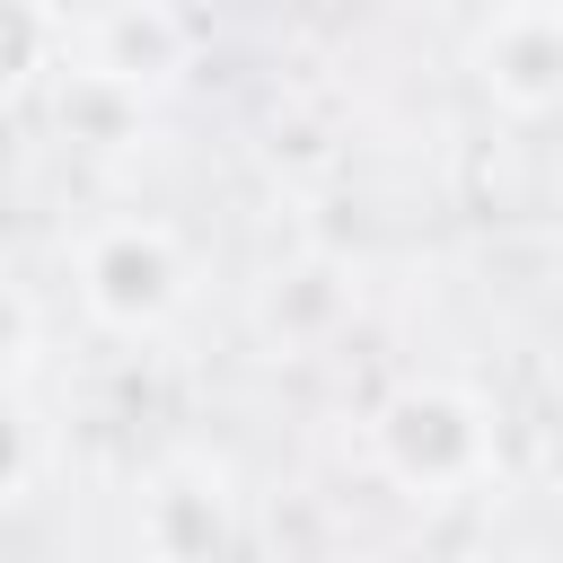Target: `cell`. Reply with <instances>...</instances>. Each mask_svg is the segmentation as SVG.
Masks as SVG:
<instances>
[{
	"instance_id": "obj_1",
	"label": "cell",
	"mask_w": 563,
	"mask_h": 563,
	"mask_svg": "<svg viewBox=\"0 0 563 563\" xmlns=\"http://www.w3.org/2000/svg\"><path fill=\"white\" fill-rule=\"evenodd\" d=\"M361 449L369 466L405 493V501H466L493 484L501 466V422L475 387L457 378H396L369 422H361Z\"/></svg>"
},
{
	"instance_id": "obj_2",
	"label": "cell",
	"mask_w": 563,
	"mask_h": 563,
	"mask_svg": "<svg viewBox=\"0 0 563 563\" xmlns=\"http://www.w3.org/2000/svg\"><path fill=\"white\" fill-rule=\"evenodd\" d=\"M194 282H202L194 273V246L158 211H106V220H88L70 238V290H79L88 325L114 334V343L167 334L194 308Z\"/></svg>"
},
{
	"instance_id": "obj_3",
	"label": "cell",
	"mask_w": 563,
	"mask_h": 563,
	"mask_svg": "<svg viewBox=\"0 0 563 563\" xmlns=\"http://www.w3.org/2000/svg\"><path fill=\"white\" fill-rule=\"evenodd\" d=\"M202 53V26L185 9H88V18H53V79H79V88H106V97H167Z\"/></svg>"
},
{
	"instance_id": "obj_4",
	"label": "cell",
	"mask_w": 563,
	"mask_h": 563,
	"mask_svg": "<svg viewBox=\"0 0 563 563\" xmlns=\"http://www.w3.org/2000/svg\"><path fill=\"white\" fill-rule=\"evenodd\" d=\"M132 528H141V554L150 563H229L238 554V484L211 449H176L141 475V501H132Z\"/></svg>"
},
{
	"instance_id": "obj_5",
	"label": "cell",
	"mask_w": 563,
	"mask_h": 563,
	"mask_svg": "<svg viewBox=\"0 0 563 563\" xmlns=\"http://www.w3.org/2000/svg\"><path fill=\"white\" fill-rule=\"evenodd\" d=\"M466 79L510 114L545 123L563 114V0H510L466 26Z\"/></svg>"
},
{
	"instance_id": "obj_6",
	"label": "cell",
	"mask_w": 563,
	"mask_h": 563,
	"mask_svg": "<svg viewBox=\"0 0 563 563\" xmlns=\"http://www.w3.org/2000/svg\"><path fill=\"white\" fill-rule=\"evenodd\" d=\"M343 308H352V290H343V273L334 264H273V282H264V334L273 343H317V334H334L343 325Z\"/></svg>"
}]
</instances>
